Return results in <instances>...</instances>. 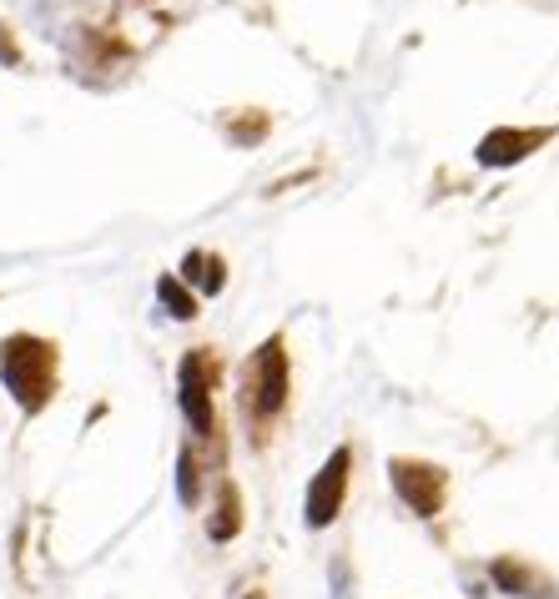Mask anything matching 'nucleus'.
<instances>
[{
    "instance_id": "6",
    "label": "nucleus",
    "mask_w": 559,
    "mask_h": 599,
    "mask_svg": "<svg viewBox=\"0 0 559 599\" xmlns=\"http://www.w3.org/2000/svg\"><path fill=\"white\" fill-rule=\"evenodd\" d=\"M539 142H545V131H494V136H484V142H479V162L484 166L519 162L525 146H539Z\"/></svg>"
},
{
    "instance_id": "4",
    "label": "nucleus",
    "mask_w": 559,
    "mask_h": 599,
    "mask_svg": "<svg viewBox=\"0 0 559 599\" xmlns=\"http://www.w3.org/2000/svg\"><path fill=\"white\" fill-rule=\"evenodd\" d=\"M253 393H257V408H263V414H277V408H283V398H287L283 343H267V348L257 353V383H253Z\"/></svg>"
},
{
    "instance_id": "5",
    "label": "nucleus",
    "mask_w": 559,
    "mask_h": 599,
    "mask_svg": "<svg viewBox=\"0 0 559 599\" xmlns=\"http://www.w3.org/2000/svg\"><path fill=\"white\" fill-rule=\"evenodd\" d=\"M182 414L192 418L197 434H212V398H207V373H202V358L182 363Z\"/></svg>"
},
{
    "instance_id": "8",
    "label": "nucleus",
    "mask_w": 559,
    "mask_h": 599,
    "mask_svg": "<svg viewBox=\"0 0 559 599\" xmlns=\"http://www.w3.org/2000/svg\"><path fill=\"white\" fill-rule=\"evenodd\" d=\"M156 297L172 307V317H197V303H192V297L176 287V277H162V283H156Z\"/></svg>"
},
{
    "instance_id": "3",
    "label": "nucleus",
    "mask_w": 559,
    "mask_h": 599,
    "mask_svg": "<svg viewBox=\"0 0 559 599\" xmlns=\"http://www.w3.org/2000/svg\"><path fill=\"white\" fill-rule=\"evenodd\" d=\"M348 464H353V454H348V448H338V454L323 464L318 479H313V489H307V524H313V529L333 524V514H338L343 484H348Z\"/></svg>"
},
{
    "instance_id": "10",
    "label": "nucleus",
    "mask_w": 559,
    "mask_h": 599,
    "mask_svg": "<svg viewBox=\"0 0 559 599\" xmlns=\"http://www.w3.org/2000/svg\"><path fill=\"white\" fill-rule=\"evenodd\" d=\"M494 579H499V585H505V589H515V595H525V589H529V579L519 575L515 565H494Z\"/></svg>"
},
{
    "instance_id": "2",
    "label": "nucleus",
    "mask_w": 559,
    "mask_h": 599,
    "mask_svg": "<svg viewBox=\"0 0 559 599\" xmlns=\"http://www.w3.org/2000/svg\"><path fill=\"white\" fill-rule=\"evenodd\" d=\"M394 489L404 494V504L418 514V519H434L444 504V474L434 464H408V458H394Z\"/></svg>"
},
{
    "instance_id": "7",
    "label": "nucleus",
    "mask_w": 559,
    "mask_h": 599,
    "mask_svg": "<svg viewBox=\"0 0 559 599\" xmlns=\"http://www.w3.org/2000/svg\"><path fill=\"white\" fill-rule=\"evenodd\" d=\"M186 277H197L207 293H222V262L217 257H202V252H192V257H186Z\"/></svg>"
},
{
    "instance_id": "1",
    "label": "nucleus",
    "mask_w": 559,
    "mask_h": 599,
    "mask_svg": "<svg viewBox=\"0 0 559 599\" xmlns=\"http://www.w3.org/2000/svg\"><path fill=\"white\" fill-rule=\"evenodd\" d=\"M0 368H6V383L21 393V404H41L45 393V373H51V353L31 338H11L6 353H0Z\"/></svg>"
},
{
    "instance_id": "9",
    "label": "nucleus",
    "mask_w": 559,
    "mask_h": 599,
    "mask_svg": "<svg viewBox=\"0 0 559 599\" xmlns=\"http://www.w3.org/2000/svg\"><path fill=\"white\" fill-rule=\"evenodd\" d=\"M176 494H182V504H197V464H192V454L176 458Z\"/></svg>"
}]
</instances>
